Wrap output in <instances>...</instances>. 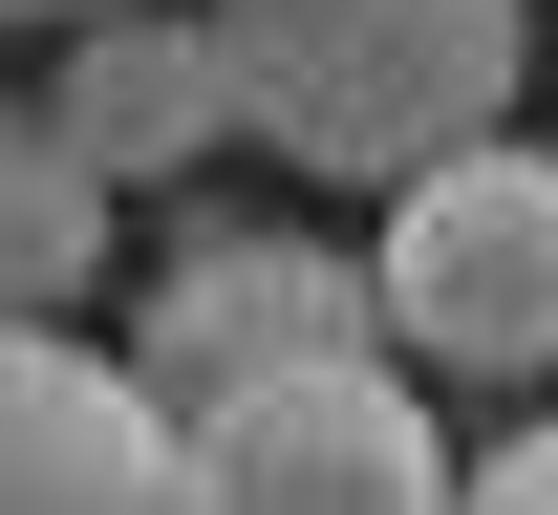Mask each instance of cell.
<instances>
[{"instance_id": "ba28073f", "label": "cell", "mask_w": 558, "mask_h": 515, "mask_svg": "<svg viewBox=\"0 0 558 515\" xmlns=\"http://www.w3.org/2000/svg\"><path fill=\"white\" fill-rule=\"evenodd\" d=\"M451 515H558V430H494V451H473V494H451Z\"/></svg>"}, {"instance_id": "3957f363", "label": "cell", "mask_w": 558, "mask_h": 515, "mask_svg": "<svg viewBox=\"0 0 558 515\" xmlns=\"http://www.w3.org/2000/svg\"><path fill=\"white\" fill-rule=\"evenodd\" d=\"M172 494L194 515H451V430L387 344H323V366H236L172 408Z\"/></svg>"}, {"instance_id": "5b68a950", "label": "cell", "mask_w": 558, "mask_h": 515, "mask_svg": "<svg viewBox=\"0 0 558 515\" xmlns=\"http://www.w3.org/2000/svg\"><path fill=\"white\" fill-rule=\"evenodd\" d=\"M323 344H365V258H323V236H172L130 366L194 408V387H236V366H323Z\"/></svg>"}, {"instance_id": "9c48e42d", "label": "cell", "mask_w": 558, "mask_h": 515, "mask_svg": "<svg viewBox=\"0 0 558 515\" xmlns=\"http://www.w3.org/2000/svg\"><path fill=\"white\" fill-rule=\"evenodd\" d=\"M0 22H108V0H0Z\"/></svg>"}, {"instance_id": "7a4b0ae2", "label": "cell", "mask_w": 558, "mask_h": 515, "mask_svg": "<svg viewBox=\"0 0 558 515\" xmlns=\"http://www.w3.org/2000/svg\"><path fill=\"white\" fill-rule=\"evenodd\" d=\"M365 344L409 387H558V150L473 130L365 194Z\"/></svg>"}, {"instance_id": "52a82bcc", "label": "cell", "mask_w": 558, "mask_h": 515, "mask_svg": "<svg viewBox=\"0 0 558 515\" xmlns=\"http://www.w3.org/2000/svg\"><path fill=\"white\" fill-rule=\"evenodd\" d=\"M0 322H108V172L0 108Z\"/></svg>"}, {"instance_id": "6da1fadb", "label": "cell", "mask_w": 558, "mask_h": 515, "mask_svg": "<svg viewBox=\"0 0 558 515\" xmlns=\"http://www.w3.org/2000/svg\"><path fill=\"white\" fill-rule=\"evenodd\" d=\"M236 130L301 172V194H409L429 150L515 130L537 86V0H194Z\"/></svg>"}, {"instance_id": "8992f818", "label": "cell", "mask_w": 558, "mask_h": 515, "mask_svg": "<svg viewBox=\"0 0 558 515\" xmlns=\"http://www.w3.org/2000/svg\"><path fill=\"white\" fill-rule=\"evenodd\" d=\"M44 130H65L108 194H172V172H215V150H236L215 22H194V0H108V22H65V86H44Z\"/></svg>"}, {"instance_id": "277c9868", "label": "cell", "mask_w": 558, "mask_h": 515, "mask_svg": "<svg viewBox=\"0 0 558 515\" xmlns=\"http://www.w3.org/2000/svg\"><path fill=\"white\" fill-rule=\"evenodd\" d=\"M0 515H194L172 494V387L86 322H0Z\"/></svg>"}]
</instances>
